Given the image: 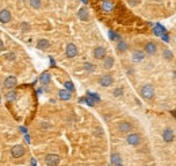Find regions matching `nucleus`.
I'll use <instances>...</instances> for the list:
<instances>
[{"mask_svg":"<svg viewBox=\"0 0 176 166\" xmlns=\"http://www.w3.org/2000/svg\"><path fill=\"white\" fill-rule=\"evenodd\" d=\"M140 93H141V96H142L145 100H152V99L154 97V88L148 84V85H144L142 88H141Z\"/></svg>","mask_w":176,"mask_h":166,"instance_id":"f257e3e1","label":"nucleus"},{"mask_svg":"<svg viewBox=\"0 0 176 166\" xmlns=\"http://www.w3.org/2000/svg\"><path fill=\"white\" fill-rule=\"evenodd\" d=\"M45 164L48 166H57L60 164V157L57 154H48L45 157Z\"/></svg>","mask_w":176,"mask_h":166,"instance_id":"f03ea898","label":"nucleus"},{"mask_svg":"<svg viewBox=\"0 0 176 166\" xmlns=\"http://www.w3.org/2000/svg\"><path fill=\"white\" fill-rule=\"evenodd\" d=\"M11 155L14 158H21V157L25 155V147L22 145H15V146L11 148Z\"/></svg>","mask_w":176,"mask_h":166,"instance_id":"7ed1b4c3","label":"nucleus"},{"mask_svg":"<svg viewBox=\"0 0 176 166\" xmlns=\"http://www.w3.org/2000/svg\"><path fill=\"white\" fill-rule=\"evenodd\" d=\"M126 142H128L130 146H138V145H140V142H141V138H140V135H138V134L131 132V134H129V135H128Z\"/></svg>","mask_w":176,"mask_h":166,"instance_id":"20e7f679","label":"nucleus"},{"mask_svg":"<svg viewBox=\"0 0 176 166\" xmlns=\"http://www.w3.org/2000/svg\"><path fill=\"white\" fill-rule=\"evenodd\" d=\"M174 138H175L174 130L165 129V130L163 131V139H164V142H167V143H171V142L174 141Z\"/></svg>","mask_w":176,"mask_h":166,"instance_id":"39448f33","label":"nucleus"},{"mask_svg":"<svg viewBox=\"0 0 176 166\" xmlns=\"http://www.w3.org/2000/svg\"><path fill=\"white\" fill-rule=\"evenodd\" d=\"M77 55V47L75 43H69L68 46H66V57L68 58H73Z\"/></svg>","mask_w":176,"mask_h":166,"instance_id":"423d86ee","label":"nucleus"},{"mask_svg":"<svg viewBox=\"0 0 176 166\" xmlns=\"http://www.w3.org/2000/svg\"><path fill=\"white\" fill-rule=\"evenodd\" d=\"M94 57L96 60H102V58L106 57V49L103 46H98V47L94 49Z\"/></svg>","mask_w":176,"mask_h":166,"instance_id":"0eeeda50","label":"nucleus"},{"mask_svg":"<svg viewBox=\"0 0 176 166\" xmlns=\"http://www.w3.org/2000/svg\"><path fill=\"white\" fill-rule=\"evenodd\" d=\"M131 124L129 123V122H119V124H118V130L121 131V132H123V134H128V132H130L131 131Z\"/></svg>","mask_w":176,"mask_h":166,"instance_id":"6e6552de","label":"nucleus"},{"mask_svg":"<svg viewBox=\"0 0 176 166\" xmlns=\"http://www.w3.org/2000/svg\"><path fill=\"white\" fill-rule=\"evenodd\" d=\"M16 83H18L16 77H14V76H8V77L4 80V86H5V88H8V89L15 88Z\"/></svg>","mask_w":176,"mask_h":166,"instance_id":"1a4fd4ad","label":"nucleus"},{"mask_svg":"<svg viewBox=\"0 0 176 166\" xmlns=\"http://www.w3.org/2000/svg\"><path fill=\"white\" fill-rule=\"evenodd\" d=\"M112 76L110 74H106V76H102V77L99 78V84L102 86H110L111 84H112Z\"/></svg>","mask_w":176,"mask_h":166,"instance_id":"9d476101","label":"nucleus"},{"mask_svg":"<svg viewBox=\"0 0 176 166\" xmlns=\"http://www.w3.org/2000/svg\"><path fill=\"white\" fill-rule=\"evenodd\" d=\"M156 51H157V45H156L154 42H148L145 45V53L146 54L153 55V54H156Z\"/></svg>","mask_w":176,"mask_h":166,"instance_id":"9b49d317","label":"nucleus"},{"mask_svg":"<svg viewBox=\"0 0 176 166\" xmlns=\"http://www.w3.org/2000/svg\"><path fill=\"white\" fill-rule=\"evenodd\" d=\"M11 12L8 10H2L0 11V22L2 23H8L11 20Z\"/></svg>","mask_w":176,"mask_h":166,"instance_id":"f8f14e48","label":"nucleus"},{"mask_svg":"<svg viewBox=\"0 0 176 166\" xmlns=\"http://www.w3.org/2000/svg\"><path fill=\"white\" fill-rule=\"evenodd\" d=\"M131 58H133V61H135V62H141V61L145 58V54H144V51L135 50V51H133Z\"/></svg>","mask_w":176,"mask_h":166,"instance_id":"ddd939ff","label":"nucleus"},{"mask_svg":"<svg viewBox=\"0 0 176 166\" xmlns=\"http://www.w3.org/2000/svg\"><path fill=\"white\" fill-rule=\"evenodd\" d=\"M102 10L106 11V12H111L114 10V3L111 0H106V2L102 3Z\"/></svg>","mask_w":176,"mask_h":166,"instance_id":"4468645a","label":"nucleus"},{"mask_svg":"<svg viewBox=\"0 0 176 166\" xmlns=\"http://www.w3.org/2000/svg\"><path fill=\"white\" fill-rule=\"evenodd\" d=\"M77 15H79V19L80 20H88L89 19V14H88V10L85 7L80 8L79 12H77Z\"/></svg>","mask_w":176,"mask_h":166,"instance_id":"2eb2a0df","label":"nucleus"},{"mask_svg":"<svg viewBox=\"0 0 176 166\" xmlns=\"http://www.w3.org/2000/svg\"><path fill=\"white\" fill-rule=\"evenodd\" d=\"M58 96L61 100H71L72 97V93L69 91H66V89H61V91L58 92Z\"/></svg>","mask_w":176,"mask_h":166,"instance_id":"dca6fc26","label":"nucleus"},{"mask_svg":"<svg viewBox=\"0 0 176 166\" xmlns=\"http://www.w3.org/2000/svg\"><path fill=\"white\" fill-rule=\"evenodd\" d=\"M49 46H50V42H49L48 39H39L38 43H37V47H38L39 50H45Z\"/></svg>","mask_w":176,"mask_h":166,"instance_id":"f3484780","label":"nucleus"},{"mask_svg":"<svg viewBox=\"0 0 176 166\" xmlns=\"http://www.w3.org/2000/svg\"><path fill=\"white\" fill-rule=\"evenodd\" d=\"M111 164L112 165H117V164H122V158L118 153H112L111 154Z\"/></svg>","mask_w":176,"mask_h":166,"instance_id":"a211bd4d","label":"nucleus"},{"mask_svg":"<svg viewBox=\"0 0 176 166\" xmlns=\"http://www.w3.org/2000/svg\"><path fill=\"white\" fill-rule=\"evenodd\" d=\"M112 65H114V58H112V57H106L105 62H103V66H105L106 69H111Z\"/></svg>","mask_w":176,"mask_h":166,"instance_id":"6ab92c4d","label":"nucleus"},{"mask_svg":"<svg viewBox=\"0 0 176 166\" xmlns=\"http://www.w3.org/2000/svg\"><path fill=\"white\" fill-rule=\"evenodd\" d=\"M39 81H41V84H44V85L49 84V81H50V74H49L48 72L42 73V74H41V78H39Z\"/></svg>","mask_w":176,"mask_h":166,"instance_id":"aec40b11","label":"nucleus"},{"mask_svg":"<svg viewBox=\"0 0 176 166\" xmlns=\"http://www.w3.org/2000/svg\"><path fill=\"white\" fill-rule=\"evenodd\" d=\"M118 51H121V53H122V51H125L126 49H128V43L125 42V41H122V39H119V42H118Z\"/></svg>","mask_w":176,"mask_h":166,"instance_id":"412c9836","label":"nucleus"},{"mask_svg":"<svg viewBox=\"0 0 176 166\" xmlns=\"http://www.w3.org/2000/svg\"><path fill=\"white\" fill-rule=\"evenodd\" d=\"M5 99H7L8 101H15V100H16V92H15V91L8 92L7 95H5Z\"/></svg>","mask_w":176,"mask_h":166,"instance_id":"4be33fe9","label":"nucleus"},{"mask_svg":"<svg viewBox=\"0 0 176 166\" xmlns=\"http://www.w3.org/2000/svg\"><path fill=\"white\" fill-rule=\"evenodd\" d=\"M41 0H30V5L33 8H35V10H38V8H41Z\"/></svg>","mask_w":176,"mask_h":166,"instance_id":"5701e85b","label":"nucleus"},{"mask_svg":"<svg viewBox=\"0 0 176 166\" xmlns=\"http://www.w3.org/2000/svg\"><path fill=\"white\" fill-rule=\"evenodd\" d=\"M108 35H110V39H111V41H119V35H118L117 33H114L112 30H110Z\"/></svg>","mask_w":176,"mask_h":166,"instance_id":"b1692460","label":"nucleus"},{"mask_svg":"<svg viewBox=\"0 0 176 166\" xmlns=\"http://www.w3.org/2000/svg\"><path fill=\"white\" fill-rule=\"evenodd\" d=\"M172 57H174V54H172L171 50H168V49L164 50V58H165V60H172Z\"/></svg>","mask_w":176,"mask_h":166,"instance_id":"393cba45","label":"nucleus"},{"mask_svg":"<svg viewBox=\"0 0 176 166\" xmlns=\"http://www.w3.org/2000/svg\"><path fill=\"white\" fill-rule=\"evenodd\" d=\"M65 88H66V91H69V92L75 91V86H73V84H72L71 81H66V83H65Z\"/></svg>","mask_w":176,"mask_h":166,"instance_id":"a878e982","label":"nucleus"},{"mask_svg":"<svg viewBox=\"0 0 176 166\" xmlns=\"http://www.w3.org/2000/svg\"><path fill=\"white\" fill-rule=\"evenodd\" d=\"M84 69H85V70H88V72H94L95 70V66L94 65H92V63H84Z\"/></svg>","mask_w":176,"mask_h":166,"instance_id":"bb28decb","label":"nucleus"},{"mask_svg":"<svg viewBox=\"0 0 176 166\" xmlns=\"http://www.w3.org/2000/svg\"><path fill=\"white\" fill-rule=\"evenodd\" d=\"M5 58H8L10 61H14L16 58V55L14 54V53H8V54H5Z\"/></svg>","mask_w":176,"mask_h":166,"instance_id":"cd10ccee","label":"nucleus"},{"mask_svg":"<svg viewBox=\"0 0 176 166\" xmlns=\"http://www.w3.org/2000/svg\"><path fill=\"white\" fill-rule=\"evenodd\" d=\"M128 3L130 5H137V4H140V0H128Z\"/></svg>","mask_w":176,"mask_h":166,"instance_id":"c85d7f7f","label":"nucleus"},{"mask_svg":"<svg viewBox=\"0 0 176 166\" xmlns=\"http://www.w3.org/2000/svg\"><path fill=\"white\" fill-rule=\"evenodd\" d=\"M121 95H122V89H121V88H117V89L114 91V96H121Z\"/></svg>","mask_w":176,"mask_h":166,"instance_id":"c756f323","label":"nucleus"},{"mask_svg":"<svg viewBox=\"0 0 176 166\" xmlns=\"http://www.w3.org/2000/svg\"><path fill=\"white\" fill-rule=\"evenodd\" d=\"M3 49H4V43H3V41L0 39V51H2Z\"/></svg>","mask_w":176,"mask_h":166,"instance_id":"7c9ffc66","label":"nucleus"},{"mask_svg":"<svg viewBox=\"0 0 176 166\" xmlns=\"http://www.w3.org/2000/svg\"><path fill=\"white\" fill-rule=\"evenodd\" d=\"M114 166H123L122 164H117V165H114Z\"/></svg>","mask_w":176,"mask_h":166,"instance_id":"2f4dec72","label":"nucleus"},{"mask_svg":"<svg viewBox=\"0 0 176 166\" xmlns=\"http://www.w3.org/2000/svg\"><path fill=\"white\" fill-rule=\"evenodd\" d=\"M83 2H84V3H87V0H83Z\"/></svg>","mask_w":176,"mask_h":166,"instance_id":"473e14b6","label":"nucleus"},{"mask_svg":"<svg viewBox=\"0 0 176 166\" xmlns=\"http://www.w3.org/2000/svg\"><path fill=\"white\" fill-rule=\"evenodd\" d=\"M23 2H26V0H23Z\"/></svg>","mask_w":176,"mask_h":166,"instance_id":"72a5a7b5","label":"nucleus"}]
</instances>
